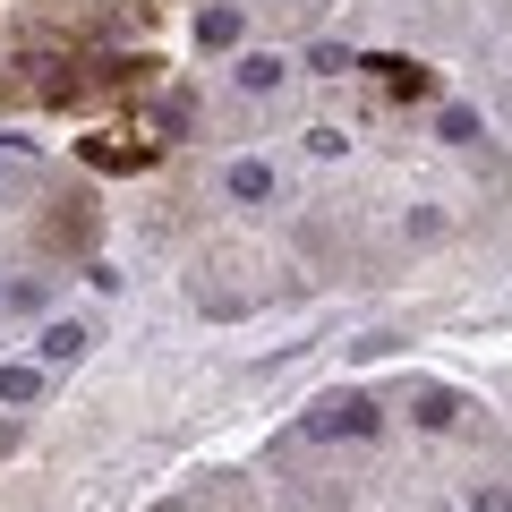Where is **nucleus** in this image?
I'll return each mask as SVG.
<instances>
[{
    "mask_svg": "<svg viewBox=\"0 0 512 512\" xmlns=\"http://www.w3.org/2000/svg\"><path fill=\"white\" fill-rule=\"evenodd\" d=\"M163 69L154 52H103V60H86V69H69V77H52V103H111V94H137L146 77Z\"/></svg>",
    "mask_w": 512,
    "mask_h": 512,
    "instance_id": "nucleus-1",
    "label": "nucleus"
},
{
    "mask_svg": "<svg viewBox=\"0 0 512 512\" xmlns=\"http://www.w3.org/2000/svg\"><path fill=\"white\" fill-rule=\"evenodd\" d=\"M77 163L86 171H154L163 146L154 137H77Z\"/></svg>",
    "mask_w": 512,
    "mask_h": 512,
    "instance_id": "nucleus-4",
    "label": "nucleus"
},
{
    "mask_svg": "<svg viewBox=\"0 0 512 512\" xmlns=\"http://www.w3.org/2000/svg\"><path fill=\"white\" fill-rule=\"evenodd\" d=\"M231 197L239 205H265V197H274V163H256V154H248V163H231Z\"/></svg>",
    "mask_w": 512,
    "mask_h": 512,
    "instance_id": "nucleus-10",
    "label": "nucleus"
},
{
    "mask_svg": "<svg viewBox=\"0 0 512 512\" xmlns=\"http://www.w3.org/2000/svg\"><path fill=\"white\" fill-rule=\"evenodd\" d=\"M43 299H52L43 282H18V291H0V308H18V316H43Z\"/></svg>",
    "mask_w": 512,
    "mask_h": 512,
    "instance_id": "nucleus-14",
    "label": "nucleus"
},
{
    "mask_svg": "<svg viewBox=\"0 0 512 512\" xmlns=\"http://www.w3.org/2000/svg\"><path fill=\"white\" fill-rule=\"evenodd\" d=\"M384 427V410H376V393H367V384H333V393H316V410L308 419H299V436L308 444H367Z\"/></svg>",
    "mask_w": 512,
    "mask_h": 512,
    "instance_id": "nucleus-2",
    "label": "nucleus"
},
{
    "mask_svg": "<svg viewBox=\"0 0 512 512\" xmlns=\"http://www.w3.org/2000/svg\"><path fill=\"white\" fill-rule=\"evenodd\" d=\"M470 512H504V487H495V478H487V487H470Z\"/></svg>",
    "mask_w": 512,
    "mask_h": 512,
    "instance_id": "nucleus-15",
    "label": "nucleus"
},
{
    "mask_svg": "<svg viewBox=\"0 0 512 512\" xmlns=\"http://www.w3.org/2000/svg\"><path fill=\"white\" fill-rule=\"evenodd\" d=\"M239 43V9H197V52H231Z\"/></svg>",
    "mask_w": 512,
    "mask_h": 512,
    "instance_id": "nucleus-11",
    "label": "nucleus"
},
{
    "mask_svg": "<svg viewBox=\"0 0 512 512\" xmlns=\"http://www.w3.org/2000/svg\"><path fill=\"white\" fill-rule=\"evenodd\" d=\"M461 410H470V402H461L453 384H410V419H419L427 436H444V427H453Z\"/></svg>",
    "mask_w": 512,
    "mask_h": 512,
    "instance_id": "nucleus-7",
    "label": "nucleus"
},
{
    "mask_svg": "<svg viewBox=\"0 0 512 512\" xmlns=\"http://www.w3.org/2000/svg\"><path fill=\"white\" fill-rule=\"evenodd\" d=\"M239 94H282V77H291V60L282 52H239Z\"/></svg>",
    "mask_w": 512,
    "mask_h": 512,
    "instance_id": "nucleus-8",
    "label": "nucleus"
},
{
    "mask_svg": "<svg viewBox=\"0 0 512 512\" xmlns=\"http://www.w3.org/2000/svg\"><path fill=\"white\" fill-rule=\"evenodd\" d=\"M342 69H359L342 43H308V77H342Z\"/></svg>",
    "mask_w": 512,
    "mask_h": 512,
    "instance_id": "nucleus-13",
    "label": "nucleus"
},
{
    "mask_svg": "<svg viewBox=\"0 0 512 512\" xmlns=\"http://www.w3.org/2000/svg\"><path fill=\"white\" fill-rule=\"evenodd\" d=\"M43 402V367L35 359H9L0 367V410H35Z\"/></svg>",
    "mask_w": 512,
    "mask_h": 512,
    "instance_id": "nucleus-9",
    "label": "nucleus"
},
{
    "mask_svg": "<svg viewBox=\"0 0 512 512\" xmlns=\"http://www.w3.org/2000/svg\"><path fill=\"white\" fill-rule=\"evenodd\" d=\"M94 350V333L77 325V316H43V333H35V367H77Z\"/></svg>",
    "mask_w": 512,
    "mask_h": 512,
    "instance_id": "nucleus-6",
    "label": "nucleus"
},
{
    "mask_svg": "<svg viewBox=\"0 0 512 512\" xmlns=\"http://www.w3.org/2000/svg\"><path fill=\"white\" fill-rule=\"evenodd\" d=\"M94 231H103V214H94V197L77 188V197H60L52 214H43V256H60V248L94 256Z\"/></svg>",
    "mask_w": 512,
    "mask_h": 512,
    "instance_id": "nucleus-3",
    "label": "nucleus"
},
{
    "mask_svg": "<svg viewBox=\"0 0 512 512\" xmlns=\"http://www.w3.org/2000/svg\"><path fill=\"white\" fill-rule=\"evenodd\" d=\"M436 137H444V146H478L487 128H478V111H470V103H444V111H436Z\"/></svg>",
    "mask_w": 512,
    "mask_h": 512,
    "instance_id": "nucleus-12",
    "label": "nucleus"
},
{
    "mask_svg": "<svg viewBox=\"0 0 512 512\" xmlns=\"http://www.w3.org/2000/svg\"><path fill=\"white\" fill-rule=\"evenodd\" d=\"M359 69H376L384 94H402V103H427V94H436V69L410 60V52H376V60H359Z\"/></svg>",
    "mask_w": 512,
    "mask_h": 512,
    "instance_id": "nucleus-5",
    "label": "nucleus"
}]
</instances>
